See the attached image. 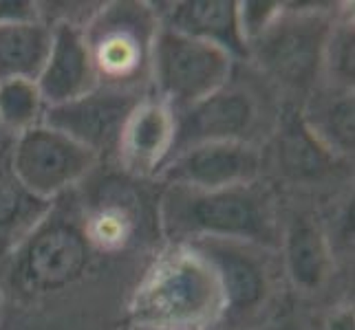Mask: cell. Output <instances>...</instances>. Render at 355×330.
<instances>
[{
	"instance_id": "1",
	"label": "cell",
	"mask_w": 355,
	"mask_h": 330,
	"mask_svg": "<svg viewBox=\"0 0 355 330\" xmlns=\"http://www.w3.org/2000/svg\"><path fill=\"white\" fill-rule=\"evenodd\" d=\"M162 225L175 244L214 238L280 247L274 207L259 183L214 192L168 185L162 196Z\"/></svg>"
},
{
	"instance_id": "2",
	"label": "cell",
	"mask_w": 355,
	"mask_h": 330,
	"mask_svg": "<svg viewBox=\"0 0 355 330\" xmlns=\"http://www.w3.org/2000/svg\"><path fill=\"white\" fill-rule=\"evenodd\" d=\"M223 311L218 279L188 244L162 253L135 288L128 313L132 326L214 328Z\"/></svg>"
},
{
	"instance_id": "3",
	"label": "cell",
	"mask_w": 355,
	"mask_h": 330,
	"mask_svg": "<svg viewBox=\"0 0 355 330\" xmlns=\"http://www.w3.org/2000/svg\"><path fill=\"white\" fill-rule=\"evenodd\" d=\"M334 18L331 3H283L276 20L248 44L245 62L287 91L311 93L320 82L322 48Z\"/></svg>"
},
{
	"instance_id": "4",
	"label": "cell",
	"mask_w": 355,
	"mask_h": 330,
	"mask_svg": "<svg viewBox=\"0 0 355 330\" xmlns=\"http://www.w3.org/2000/svg\"><path fill=\"white\" fill-rule=\"evenodd\" d=\"M157 31L159 18L153 3H102L82 27L100 86L146 91Z\"/></svg>"
},
{
	"instance_id": "5",
	"label": "cell",
	"mask_w": 355,
	"mask_h": 330,
	"mask_svg": "<svg viewBox=\"0 0 355 330\" xmlns=\"http://www.w3.org/2000/svg\"><path fill=\"white\" fill-rule=\"evenodd\" d=\"M188 247L212 266L223 297L214 330H261L278 286L276 249L241 240H194Z\"/></svg>"
},
{
	"instance_id": "6",
	"label": "cell",
	"mask_w": 355,
	"mask_h": 330,
	"mask_svg": "<svg viewBox=\"0 0 355 330\" xmlns=\"http://www.w3.org/2000/svg\"><path fill=\"white\" fill-rule=\"evenodd\" d=\"M11 255V284L27 295H49L76 284L87 273L93 247L84 218L53 203L40 225Z\"/></svg>"
},
{
	"instance_id": "7",
	"label": "cell",
	"mask_w": 355,
	"mask_h": 330,
	"mask_svg": "<svg viewBox=\"0 0 355 330\" xmlns=\"http://www.w3.org/2000/svg\"><path fill=\"white\" fill-rule=\"evenodd\" d=\"M278 115L265 89L239 77L234 68L221 89L177 115L175 148L170 156L192 145L214 141L261 145V137L278 124Z\"/></svg>"
},
{
	"instance_id": "8",
	"label": "cell",
	"mask_w": 355,
	"mask_h": 330,
	"mask_svg": "<svg viewBox=\"0 0 355 330\" xmlns=\"http://www.w3.org/2000/svg\"><path fill=\"white\" fill-rule=\"evenodd\" d=\"M236 64V59L218 46L159 24L150 64L153 95L179 115L221 89Z\"/></svg>"
},
{
	"instance_id": "9",
	"label": "cell",
	"mask_w": 355,
	"mask_h": 330,
	"mask_svg": "<svg viewBox=\"0 0 355 330\" xmlns=\"http://www.w3.org/2000/svg\"><path fill=\"white\" fill-rule=\"evenodd\" d=\"M9 163L33 196L55 203L87 178L100 158L60 130L40 124L11 139Z\"/></svg>"
},
{
	"instance_id": "10",
	"label": "cell",
	"mask_w": 355,
	"mask_h": 330,
	"mask_svg": "<svg viewBox=\"0 0 355 330\" xmlns=\"http://www.w3.org/2000/svg\"><path fill=\"white\" fill-rule=\"evenodd\" d=\"M148 91L97 86L78 100L44 110L42 124L78 141L97 158L117 154L121 130Z\"/></svg>"
},
{
	"instance_id": "11",
	"label": "cell",
	"mask_w": 355,
	"mask_h": 330,
	"mask_svg": "<svg viewBox=\"0 0 355 330\" xmlns=\"http://www.w3.org/2000/svg\"><path fill=\"white\" fill-rule=\"evenodd\" d=\"M261 167V145L214 141L192 145L170 156L159 172V178L168 185L214 192L256 183Z\"/></svg>"
},
{
	"instance_id": "12",
	"label": "cell",
	"mask_w": 355,
	"mask_h": 330,
	"mask_svg": "<svg viewBox=\"0 0 355 330\" xmlns=\"http://www.w3.org/2000/svg\"><path fill=\"white\" fill-rule=\"evenodd\" d=\"M177 115L173 108L148 93L135 106L121 130L117 158L132 176H155L162 172L175 148Z\"/></svg>"
},
{
	"instance_id": "13",
	"label": "cell",
	"mask_w": 355,
	"mask_h": 330,
	"mask_svg": "<svg viewBox=\"0 0 355 330\" xmlns=\"http://www.w3.org/2000/svg\"><path fill=\"white\" fill-rule=\"evenodd\" d=\"M51 27V46L35 80L46 108L73 102L100 86L82 27L69 22H58Z\"/></svg>"
},
{
	"instance_id": "14",
	"label": "cell",
	"mask_w": 355,
	"mask_h": 330,
	"mask_svg": "<svg viewBox=\"0 0 355 330\" xmlns=\"http://www.w3.org/2000/svg\"><path fill=\"white\" fill-rule=\"evenodd\" d=\"M162 27L188 38L218 46L236 62L248 59L239 29V9L234 0H181V3H153Z\"/></svg>"
},
{
	"instance_id": "15",
	"label": "cell",
	"mask_w": 355,
	"mask_h": 330,
	"mask_svg": "<svg viewBox=\"0 0 355 330\" xmlns=\"http://www.w3.org/2000/svg\"><path fill=\"white\" fill-rule=\"evenodd\" d=\"M283 266L293 288L318 293L329 282L334 268V247L311 216H293L280 238Z\"/></svg>"
},
{
	"instance_id": "16",
	"label": "cell",
	"mask_w": 355,
	"mask_h": 330,
	"mask_svg": "<svg viewBox=\"0 0 355 330\" xmlns=\"http://www.w3.org/2000/svg\"><path fill=\"white\" fill-rule=\"evenodd\" d=\"M300 119L311 137L336 158H349L355 150V100L353 91L315 84L300 108Z\"/></svg>"
},
{
	"instance_id": "17",
	"label": "cell",
	"mask_w": 355,
	"mask_h": 330,
	"mask_svg": "<svg viewBox=\"0 0 355 330\" xmlns=\"http://www.w3.org/2000/svg\"><path fill=\"white\" fill-rule=\"evenodd\" d=\"M53 203H46L22 185L9 163V145L0 150V255L14 253L40 225Z\"/></svg>"
},
{
	"instance_id": "18",
	"label": "cell",
	"mask_w": 355,
	"mask_h": 330,
	"mask_svg": "<svg viewBox=\"0 0 355 330\" xmlns=\"http://www.w3.org/2000/svg\"><path fill=\"white\" fill-rule=\"evenodd\" d=\"M102 192L84 214V229L93 251H119L132 240L137 229V199L117 183Z\"/></svg>"
},
{
	"instance_id": "19",
	"label": "cell",
	"mask_w": 355,
	"mask_h": 330,
	"mask_svg": "<svg viewBox=\"0 0 355 330\" xmlns=\"http://www.w3.org/2000/svg\"><path fill=\"white\" fill-rule=\"evenodd\" d=\"M49 22L31 20L18 24H0V82L38 80L51 46Z\"/></svg>"
},
{
	"instance_id": "20",
	"label": "cell",
	"mask_w": 355,
	"mask_h": 330,
	"mask_svg": "<svg viewBox=\"0 0 355 330\" xmlns=\"http://www.w3.org/2000/svg\"><path fill=\"white\" fill-rule=\"evenodd\" d=\"M340 161L318 143L300 119V110L278 115V163L293 181H320Z\"/></svg>"
},
{
	"instance_id": "21",
	"label": "cell",
	"mask_w": 355,
	"mask_h": 330,
	"mask_svg": "<svg viewBox=\"0 0 355 330\" xmlns=\"http://www.w3.org/2000/svg\"><path fill=\"white\" fill-rule=\"evenodd\" d=\"M355 82V29L353 14L342 11L336 14L331 29L327 33L320 64V82L322 86L353 91Z\"/></svg>"
},
{
	"instance_id": "22",
	"label": "cell",
	"mask_w": 355,
	"mask_h": 330,
	"mask_svg": "<svg viewBox=\"0 0 355 330\" xmlns=\"http://www.w3.org/2000/svg\"><path fill=\"white\" fill-rule=\"evenodd\" d=\"M44 110V100L33 80L0 82V128L11 139L33 126H40Z\"/></svg>"
},
{
	"instance_id": "23",
	"label": "cell",
	"mask_w": 355,
	"mask_h": 330,
	"mask_svg": "<svg viewBox=\"0 0 355 330\" xmlns=\"http://www.w3.org/2000/svg\"><path fill=\"white\" fill-rule=\"evenodd\" d=\"M239 9V29L245 44H250L276 20L283 9V3H272V0H245L236 3Z\"/></svg>"
},
{
	"instance_id": "24",
	"label": "cell",
	"mask_w": 355,
	"mask_h": 330,
	"mask_svg": "<svg viewBox=\"0 0 355 330\" xmlns=\"http://www.w3.org/2000/svg\"><path fill=\"white\" fill-rule=\"evenodd\" d=\"M40 20L38 3L31 0H0V24H18Z\"/></svg>"
},
{
	"instance_id": "25",
	"label": "cell",
	"mask_w": 355,
	"mask_h": 330,
	"mask_svg": "<svg viewBox=\"0 0 355 330\" xmlns=\"http://www.w3.org/2000/svg\"><path fill=\"white\" fill-rule=\"evenodd\" d=\"M324 330H353V309L345 306L329 315L324 322Z\"/></svg>"
},
{
	"instance_id": "26",
	"label": "cell",
	"mask_w": 355,
	"mask_h": 330,
	"mask_svg": "<svg viewBox=\"0 0 355 330\" xmlns=\"http://www.w3.org/2000/svg\"><path fill=\"white\" fill-rule=\"evenodd\" d=\"M130 330H203V328H177V326H132Z\"/></svg>"
},
{
	"instance_id": "27",
	"label": "cell",
	"mask_w": 355,
	"mask_h": 330,
	"mask_svg": "<svg viewBox=\"0 0 355 330\" xmlns=\"http://www.w3.org/2000/svg\"><path fill=\"white\" fill-rule=\"evenodd\" d=\"M9 143H11V137H9V134L3 128H0V150H5Z\"/></svg>"
},
{
	"instance_id": "28",
	"label": "cell",
	"mask_w": 355,
	"mask_h": 330,
	"mask_svg": "<svg viewBox=\"0 0 355 330\" xmlns=\"http://www.w3.org/2000/svg\"><path fill=\"white\" fill-rule=\"evenodd\" d=\"M3 315H5V293L0 288V324H3Z\"/></svg>"
},
{
	"instance_id": "29",
	"label": "cell",
	"mask_w": 355,
	"mask_h": 330,
	"mask_svg": "<svg viewBox=\"0 0 355 330\" xmlns=\"http://www.w3.org/2000/svg\"><path fill=\"white\" fill-rule=\"evenodd\" d=\"M278 330H302L298 324H293V322H287V324H283V326H280Z\"/></svg>"
},
{
	"instance_id": "30",
	"label": "cell",
	"mask_w": 355,
	"mask_h": 330,
	"mask_svg": "<svg viewBox=\"0 0 355 330\" xmlns=\"http://www.w3.org/2000/svg\"><path fill=\"white\" fill-rule=\"evenodd\" d=\"M261 330H269V328H261Z\"/></svg>"
}]
</instances>
